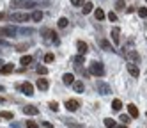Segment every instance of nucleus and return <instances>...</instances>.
Returning a JSON list of instances; mask_svg holds the SVG:
<instances>
[{
  "label": "nucleus",
  "instance_id": "1",
  "mask_svg": "<svg viewBox=\"0 0 147 128\" xmlns=\"http://www.w3.org/2000/svg\"><path fill=\"white\" fill-rule=\"evenodd\" d=\"M89 71H90L92 75H96V77H103V75H105V66H103V62H99V61L90 62Z\"/></svg>",
  "mask_w": 147,
  "mask_h": 128
},
{
  "label": "nucleus",
  "instance_id": "2",
  "mask_svg": "<svg viewBox=\"0 0 147 128\" xmlns=\"http://www.w3.org/2000/svg\"><path fill=\"white\" fill-rule=\"evenodd\" d=\"M11 20L13 21H18V23H25V21L30 20V14L28 13H13L11 14Z\"/></svg>",
  "mask_w": 147,
  "mask_h": 128
},
{
  "label": "nucleus",
  "instance_id": "3",
  "mask_svg": "<svg viewBox=\"0 0 147 128\" xmlns=\"http://www.w3.org/2000/svg\"><path fill=\"white\" fill-rule=\"evenodd\" d=\"M126 59H128L131 64H136V62H140V53L135 52V50H128L126 52Z\"/></svg>",
  "mask_w": 147,
  "mask_h": 128
},
{
  "label": "nucleus",
  "instance_id": "4",
  "mask_svg": "<svg viewBox=\"0 0 147 128\" xmlns=\"http://www.w3.org/2000/svg\"><path fill=\"white\" fill-rule=\"evenodd\" d=\"M16 34V30L13 27H0V36H4V37H13Z\"/></svg>",
  "mask_w": 147,
  "mask_h": 128
},
{
  "label": "nucleus",
  "instance_id": "5",
  "mask_svg": "<svg viewBox=\"0 0 147 128\" xmlns=\"http://www.w3.org/2000/svg\"><path fill=\"white\" fill-rule=\"evenodd\" d=\"M126 68H128V73L131 75V77H140V68L136 66V64H126Z\"/></svg>",
  "mask_w": 147,
  "mask_h": 128
},
{
  "label": "nucleus",
  "instance_id": "6",
  "mask_svg": "<svg viewBox=\"0 0 147 128\" xmlns=\"http://www.w3.org/2000/svg\"><path fill=\"white\" fill-rule=\"evenodd\" d=\"M78 107H80V101H78V100H67V101H66V109H67L69 112L78 110Z\"/></svg>",
  "mask_w": 147,
  "mask_h": 128
},
{
  "label": "nucleus",
  "instance_id": "7",
  "mask_svg": "<svg viewBox=\"0 0 147 128\" xmlns=\"http://www.w3.org/2000/svg\"><path fill=\"white\" fill-rule=\"evenodd\" d=\"M23 114H27V116H37L39 109H37L36 105H27V107H23Z\"/></svg>",
  "mask_w": 147,
  "mask_h": 128
},
{
  "label": "nucleus",
  "instance_id": "8",
  "mask_svg": "<svg viewBox=\"0 0 147 128\" xmlns=\"http://www.w3.org/2000/svg\"><path fill=\"white\" fill-rule=\"evenodd\" d=\"M22 91H23V94H27V96H32V94H34V85L30 84V82H25V84H22Z\"/></svg>",
  "mask_w": 147,
  "mask_h": 128
},
{
  "label": "nucleus",
  "instance_id": "9",
  "mask_svg": "<svg viewBox=\"0 0 147 128\" xmlns=\"http://www.w3.org/2000/svg\"><path fill=\"white\" fill-rule=\"evenodd\" d=\"M76 48H78L80 55H85V53L89 52V45H87V43H83V41H78L76 43Z\"/></svg>",
  "mask_w": 147,
  "mask_h": 128
},
{
  "label": "nucleus",
  "instance_id": "10",
  "mask_svg": "<svg viewBox=\"0 0 147 128\" xmlns=\"http://www.w3.org/2000/svg\"><path fill=\"white\" fill-rule=\"evenodd\" d=\"M62 82H64L66 85H73L75 84V75L73 73H64L62 75Z\"/></svg>",
  "mask_w": 147,
  "mask_h": 128
},
{
  "label": "nucleus",
  "instance_id": "11",
  "mask_svg": "<svg viewBox=\"0 0 147 128\" xmlns=\"http://www.w3.org/2000/svg\"><path fill=\"white\" fill-rule=\"evenodd\" d=\"M110 36H112V39H113V43H115V45H119V36H121V29H119V27H113V29H112V32H110Z\"/></svg>",
  "mask_w": 147,
  "mask_h": 128
},
{
  "label": "nucleus",
  "instance_id": "12",
  "mask_svg": "<svg viewBox=\"0 0 147 128\" xmlns=\"http://www.w3.org/2000/svg\"><path fill=\"white\" fill-rule=\"evenodd\" d=\"M11 5H23V7H34V4L30 0H13Z\"/></svg>",
  "mask_w": 147,
  "mask_h": 128
},
{
  "label": "nucleus",
  "instance_id": "13",
  "mask_svg": "<svg viewBox=\"0 0 147 128\" xmlns=\"http://www.w3.org/2000/svg\"><path fill=\"white\" fill-rule=\"evenodd\" d=\"M128 114H129V117H138V109H136L135 103L128 105Z\"/></svg>",
  "mask_w": 147,
  "mask_h": 128
},
{
  "label": "nucleus",
  "instance_id": "14",
  "mask_svg": "<svg viewBox=\"0 0 147 128\" xmlns=\"http://www.w3.org/2000/svg\"><path fill=\"white\" fill-rule=\"evenodd\" d=\"M73 89H75L76 93H83L85 85H83V82H82V80H75V84H73Z\"/></svg>",
  "mask_w": 147,
  "mask_h": 128
},
{
  "label": "nucleus",
  "instance_id": "15",
  "mask_svg": "<svg viewBox=\"0 0 147 128\" xmlns=\"http://www.w3.org/2000/svg\"><path fill=\"white\" fill-rule=\"evenodd\" d=\"M13 69H14L13 64H4V66L0 68V73H2V75H7V73H11Z\"/></svg>",
  "mask_w": 147,
  "mask_h": 128
},
{
  "label": "nucleus",
  "instance_id": "16",
  "mask_svg": "<svg viewBox=\"0 0 147 128\" xmlns=\"http://www.w3.org/2000/svg\"><path fill=\"white\" fill-rule=\"evenodd\" d=\"M37 87H39L41 91H46V89H48V80H46V78H39V80H37Z\"/></svg>",
  "mask_w": 147,
  "mask_h": 128
},
{
  "label": "nucleus",
  "instance_id": "17",
  "mask_svg": "<svg viewBox=\"0 0 147 128\" xmlns=\"http://www.w3.org/2000/svg\"><path fill=\"white\" fill-rule=\"evenodd\" d=\"M30 18H32L34 21H41V20H43V11H34Z\"/></svg>",
  "mask_w": 147,
  "mask_h": 128
},
{
  "label": "nucleus",
  "instance_id": "18",
  "mask_svg": "<svg viewBox=\"0 0 147 128\" xmlns=\"http://www.w3.org/2000/svg\"><path fill=\"white\" fill-rule=\"evenodd\" d=\"M92 2H85V4H83V7H82V11H83V14H89L90 13V11H92Z\"/></svg>",
  "mask_w": 147,
  "mask_h": 128
},
{
  "label": "nucleus",
  "instance_id": "19",
  "mask_svg": "<svg viewBox=\"0 0 147 128\" xmlns=\"http://www.w3.org/2000/svg\"><path fill=\"white\" fill-rule=\"evenodd\" d=\"M105 126L107 128H117V123H115L112 117H107V119H105Z\"/></svg>",
  "mask_w": 147,
  "mask_h": 128
},
{
  "label": "nucleus",
  "instance_id": "20",
  "mask_svg": "<svg viewBox=\"0 0 147 128\" xmlns=\"http://www.w3.org/2000/svg\"><path fill=\"white\" fill-rule=\"evenodd\" d=\"M112 109H113V110H121V109H122V101L115 98V100L112 101Z\"/></svg>",
  "mask_w": 147,
  "mask_h": 128
},
{
  "label": "nucleus",
  "instance_id": "21",
  "mask_svg": "<svg viewBox=\"0 0 147 128\" xmlns=\"http://www.w3.org/2000/svg\"><path fill=\"white\" fill-rule=\"evenodd\" d=\"M57 23H59V27H60V29H66V27H67V23H69V20L62 16V18H59V21H57Z\"/></svg>",
  "mask_w": 147,
  "mask_h": 128
},
{
  "label": "nucleus",
  "instance_id": "22",
  "mask_svg": "<svg viewBox=\"0 0 147 128\" xmlns=\"http://www.w3.org/2000/svg\"><path fill=\"white\" fill-rule=\"evenodd\" d=\"M94 16H96V20H99V21H101V20H105V13H103V9H99V7H98L96 11H94Z\"/></svg>",
  "mask_w": 147,
  "mask_h": 128
},
{
  "label": "nucleus",
  "instance_id": "23",
  "mask_svg": "<svg viewBox=\"0 0 147 128\" xmlns=\"http://www.w3.org/2000/svg\"><path fill=\"white\" fill-rule=\"evenodd\" d=\"M30 62H32V57H30V55H23L22 61H20V64H23V66H28Z\"/></svg>",
  "mask_w": 147,
  "mask_h": 128
},
{
  "label": "nucleus",
  "instance_id": "24",
  "mask_svg": "<svg viewBox=\"0 0 147 128\" xmlns=\"http://www.w3.org/2000/svg\"><path fill=\"white\" fill-rule=\"evenodd\" d=\"M99 45H101V48H103V50H112V45H110L107 39H101V41H99Z\"/></svg>",
  "mask_w": 147,
  "mask_h": 128
},
{
  "label": "nucleus",
  "instance_id": "25",
  "mask_svg": "<svg viewBox=\"0 0 147 128\" xmlns=\"http://www.w3.org/2000/svg\"><path fill=\"white\" fill-rule=\"evenodd\" d=\"M0 117H4V119H13V112L4 110V112H0Z\"/></svg>",
  "mask_w": 147,
  "mask_h": 128
},
{
  "label": "nucleus",
  "instance_id": "26",
  "mask_svg": "<svg viewBox=\"0 0 147 128\" xmlns=\"http://www.w3.org/2000/svg\"><path fill=\"white\" fill-rule=\"evenodd\" d=\"M53 61H55L53 53H46V55H45V62H53Z\"/></svg>",
  "mask_w": 147,
  "mask_h": 128
},
{
  "label": "nucleus",
  "instance_id": "27",
  "mask_svg": "<svg viewBox=\"0 0 147 128\" xmlns=\"http://www.w3.org/2000/svg\"><path fill=\"white\" fill-rule=\"evenodd\" d=\"M138 14L142 18H147V7H138Z\"/></svg>",
  "mask_w": 147,
  "mask_h": 128
},
{
  "label": "nucleus",
  "instance_id": "28",
  "mask_svg": "<svg viewBox=\"0 0 147 128\" xmlns=\"http://www.w3.org/2000/svg\"><path fill=\"white\" fill-rule=\"evenodd\" d=\"M121 121H122L124 125H128V123L131 121V117H129V116H126V114H122V116H121Z\"/></svg>",
  "mask_w": 147,
  "mask_h": 128
},
{
  "label": "nucleus",
  "instance_id": "29",
  "mask_svg": "<svg viewBox=\"0 0 147 128\" xmlns=\"http://www.w3.org/2000/svg\"><path fill=\"white\" fill-rule=\"evenodd\" d=\"M37 73H39V75H46V73H48L46 66H37Z\"/></svg>",
  "mask_w": 147,
  "mask_h": 128
},
{
  "label": "nucleus",
  "instance_id": "30",
  "mask_svg": "<svg viewBox=\"0 0 147 128\" xmlns=\"http://www.w3.org/2000/svg\"><path fill=\"white\" fill-rule=\"evenodd\" d=\"M48 107H50L51 110H55V112L59 110V103H57V101H50V105H48Z\"/></svg>",
  "mask_w": 147,
  "mask_h": 128
},
{
  "label": "nucleus",
  "instance_id": "31",
  "mask_svg": "<svg viewBox=\"0 0 147 128\" xmlns=\"http://www.w3.org/2000/svg\"><path fill=\"white\" fill-rule=\"evenodd\" d=\"M27 128H39V125L36 121H27Z\"/></svg>",
  "mask_w": 147,
  "mask_h": 128
},
{
  "label": "nucleus",
  "instance_id": "32",
  "mask_svg": "<svg viewBox=\"0 0 147 128\" xmlns=\"http://www.w3.org/2000/svg\"><path fill=\"white\" fill-rule=\"evenodd\" d=\"M124 5H126L124 0H117V4H115V7H117V9H124Z\"/></svg>",
  "mask_w": 147,
  "mask_h": 128
},
{
  "label": "nucleus",
  "instance_id": "33",
  "mask_svg": "<svg viewBox=\"0 0 147 128\" xmlns=\"http://www.w3.org/2000/svg\"><path fill=\"white\" fill-rule=\"evenodd\" d=\"M108 20H110V21H117V14L110 11V13H108Z\"/></svg>",
  "mask_w": 147,
  "mask_h": 128
},
{
  "label": "nucleus",
  "instance_id": "34",
  "mask_svg": "<svg viewBox=\"0 0 147 128\" xmlns=\"http://www.w3.org/2000/svg\"><path fill=\"white\" fill-rule=\"evenodd\" d=\"M75 62H76V66H78V64H82L83 62V55H76L75 57Z\"/></svg>",
  "mask_w": 147,
  "mask_h": 128
},
{
  "label": "nucleus",
  "instance_id": "35",
  "mask_svg": "<svg viewBox=\"0 0 147 128\" xmlns=\"http://www.w3.org/2000/svg\"><path fill=\"white\" fill-rule=\"evenodd\" d=\"M73 5H83V0H71Z\"/></svg>",
  "mask_w": 147,
  "mask_h": 128
},
{
  "label": "nucleus",
  "instance_id": "36",
  "mask_svg": "<svg viewBox=\"0 0 147 128\" xmlns=\"http://www.w3.org/2000/svg\"><path fill=\"white\" fill-rule=\"evenodd\" d=\"M4 64H5V62H4L2 59H0V68H2V66H4Z\"/></svg>",
  "mask_w": 147,
  "mask_h": 128
},
{
  "label": "nucleus",
  "instance_id": "37",
  "mask_svg": "<svg viewBox=\"0 0 147 128\" xmlns=\"http://www.w3.org/2000/svg\"><path fill=\"white\" fill-rule=\"evenodd\" d=\"M2 18H5V14H4V13H0V20H2Z\"/></svg>",
  "mask_w": 147,
  "mask_h": 128
},
{
  "label": "nucleus",
  "instance_id": "38",
  "mask_svg": "<svg viewBox=\"0 0 147 128\" xmlns=\"http://www.w3.org/2000/svg\"><path fill=\"white\" fill-rule=\"evenodd\" d=\"M0 103H4V98H0Z\"/></svg>",
  "mask_w": 147,
  "mask_h": 128
},
{
  "label": "nucleus",
  "instance_id": "39",
  "mask_svg": "<svg viewBox=\"0 0 147 128\" xmlns=\"http://www.w3.org/2000/svg\"><path fill=\"white\" fill-rule=\"evenodd\" d=\"M0 91H4V87H2V85H0Z\"/></svg>",
  "mask_w": 147,
  "mask_h": 128
},
{
  "label": "nucleus",
  "instance_id": "40",
  "mask_svg": "<svg viewBox=\"0 0 147 128\" xmlns=\"http://www.w3.org/2000/svg\"><path fill=\"white\" fill-rule=\"evenodd\" d=\"M119 128H128V126H119Z\"/></svg>",
  "mask_w": 147,
  "mask_h": 128
},
{
  "label": "nucleus",
  "instance_id": "41",
  "mask_svg": "<svg viewBox=\"0 0 147 128\" xmlns=\"http://www.w3.org/2000/svg\"><path fill=\"white\" fill-rule=\"evenodd\" d=\"M145 116H147V114H145Z\"/></svg>",
  "mask_w": 147,
  "mask_h": 128
}]
</instances>
